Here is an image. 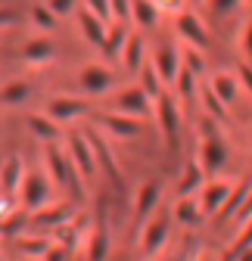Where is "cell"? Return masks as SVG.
<instances>
[{
    "instance_id": "cell-1",
    "label": "cell",
    "mask_w": 252,
    "mask_h": 261,
    "mask_svg": "<svg viewBox=\"0 0 252 261\" xmlns=\"http://www.w3.org/2000/svg\"><path fill=\"white\" fill-rule=\"evenodd\" d=\"M228 162V143L218 130V118L203 115V127H199V165L206 168V174L218 171Z\"/></svg>"
},
{
    "instance_id": "cell-2",
    "label": "cell",
    "mask_w": 252,
    "mask_h": 261,
    "mask_svg": "<svg viewBox=\"0 0 252 261\" xmlns=\"http://www.w3.org/2000/svg\"><path fill=\"white\" fill-rule=\"evenodd\" d=\"M44 162H47V174L56 187H78L84 184V177L75 171V165L69 162V152L66 146H56V143H47L44 146Z\"/></svg>"
},
{
    "instance_id": "cell-3",
    "label": "cell",
    "mask_w": 252,
    "mask_h": 261,
    "mask_svg": "<svg viewBox=\"0 0 252 261\" xmlns=\"http://www.w3.org/2000/svg\"><path fill=\"white\" fill-rule=\"evenodd\" d=\"M84 134H87V140H90V146H93V155H97V168H103V174L109 177V184H112L115 190H121L124 180H121L118 159H115V152H112V146H109V137H103L97 127H84Z\"/></svg>"
},
{
    "instance_id": "cell-4",
    "label": "cell",
    "mask_w": 252,
    "mask_h": 261,
    "mask_svg": "<svg viewBox=\"0 0 252 261\" xmlns=\"http://www.w3.org/2000/svg\"><path fill=\"white\" fill-rule=\"evenodd\" d=\"M50 193H53L50 174H44V171H25V180L19 187V199H22V205L28 212H41L50 202Z\"/></svg>"
},
{
    "instance_id": "cell-5",
    "label": "cell",
    "mask_w": 252,
    "mask_h": 261,
    "mask_svg": "<svg viewBox=\"0 0 252 261\" xmlns=\"http://www.w3.org/2000/svg\"><path fill=\"white\" fill-rule=\"evenodd\" d=\"M168 233H171V218L168 215H149L143 221V230H140V252L146 258H156L165 249Z\"/></svg>"
},
{
    "instance_id": "cell-6",
    "label": "cell",
    "mask_w": 252,
    "mask_h": 261,
    "mask_svg": "<svg viewBox=\"0 0 252 261\" xmlns=\"http://www.w3.org/2000/svg\"><path fill=\"white\" fill-rule=\"evenodd\" d=\"M156 121H159L162 134H165V143L168 146H178V137H181V103L174 100V93H162L156 100V109H153Z\"/></svg>"
},
{
    "instance_id": "cell-7",
    "label": "cell",
    "mask_w": 252,
    "mask_h": 261,
    "mask_svg": "<svg viewBox=\"0 0 252 261\" xmlns=\"http://www.w3.org/2000/svg\"><path fill=\"white\" fill-rule=\"evenodd\" d=\"M66 152H69V162L75 165V171L84 180L97 177V155H93V146H90L87 134H69L66 137Z\"/></svg>"
},
{
    "instance_id": "cell-8",
    "label": "cell",
    "mask_w": 252,
    "mask_h": 261,
    "mask_svg": "<svg viewBox=\"0 0 252 261\" xmlns=\"http://www.w3.org/2000/svg\"><path fill=\"white\" fill-rule=\"evenodd\" d=\"M112 106H115V112L131 115V118H146V115H153V109H156V103L146 96V90H143L140 84L118 90V93L112 96Z\"/></svg>"
},
{
    "instance_id": "cell-9",
    "label": "cell",
    "mask_w": 252,
    "mask_h": 261,
    "mask_svg": "<svg viewBox=\"0 0 252 261\" xmlns=\"http://www.w3.org/2000/svg\"><path fill=\"white\" fill-rule=\"evenodd\" d=\"M78 87L87 96L109 93V87H112V69H109V65H103V62H87L84 69L78 72Z\"/></svg>"
},
{
    "instance_id": "cell-10",
    "label": "cell",
    "mask_w": 252,
    "mask_h": 261,
    "mask_svg": "<svg viewBox=\"0 0 252 261\" xmlns=\"http://www.w3.org/2000/svg\"><path fill=\"white\" fill-rule=\"evenodd\" d=\"M174 31H178V38L187 44V47H209V31H206V25H203V19L196 16V13H190V10H184V13H178V19H174Z\"/></svg>"
},
{
    "instance_id": "cell-11",
    "label": "cell",
    "mask_w": 252,
    "mask_h": 261,
    "mask_svg": "<svg viewBox=\"0 0 252 261\" xmlns=\"http://www.w3.org/2000/svg\"><path fill=\"white\" fill-rule=\"evenodd\" d=\"M153 65H156V72L162 75V81H165V87H171L174 84V78H178V72H181V50L174 47V44H162V47H156L153 50Z\"/></svg>"
},
{
    "instance_id": "cell-12",
    "label": "cell",
    "mask_w": 252,
    "mask_h": 261,
    "mask_svg": "<svg viewBox=\"0 0 252 261\" xmlns=\"http://www.w3.org/2000/svg\"><path fill=\"white\" fill-rule=\"evenodd\" d=\"M231 190H234V184H231V180H221V177L206 180V184H203V190H199L203 212H206V215H218V212L224 208V202H228Z\"/></svg>"
},
{
    "instance_id": "cell-13",
    "label": "cell",
    "mask_w": 252,
    "mask_h": 261,
    "mask_svg": "<svg viewBox=\"0 0 252 261\" xmlns=\"http://www.w3.org/2000/svg\"><path fill=\"white\" fill-rule=\"evenodd\" d=\"M90 106L87 100H78V96H53V100L47 103V115L59 124H66V121H75L81 115H87Z\"/></svg>"
},
{
    "instance_id": "cell-14",
    "label": "cell",
    "mask_w": 252,
    "mask_h": 261,
    "mask_svg": "<svg viewBox=\"0 0 252 261\" xmlns=\"http://www.w3.org/2000/svg\"><path fill=\"white\" fill-rule=\"evenodd\" d=\"M159 202H162V184L159 180L140 184V190L134 193V218L137 221H146L156 212V205H159Z\"/></svg>"
},
{
    "instance_id": "cell-15",
    "label": "cell",
    "mask_w": 252,
    "mask_h": 261,
    "mask_svg": "<svg viewBox=\"0 0 252 261\" xmlns=\"http://www.w3.org/2000/svg\"><path fill=\"white\" fill-rule=\"evenodd\" d=\"M78 28H81V35H84L87 44H93V47L103 50L106 35H109V22H103L100 16H93L87 7H81V10H78Z\"/></svg>"
},
{
    "instance_id": "cell-16",
    "label": "cell",
    "mask_w": 252,
    "mask_h": 261,
    "mask_svg": "<svg viewBox=\"0 0 252 261\" xmlns=\"http://www.w3.org/2000/svg\"><path fill=\"white\" fill-rule=\"evenodd\" d=\"M100 127L106 130V134H112V137L128 140V137H134L140 130V118L121 115V112H106V115H100Z\"/></svg>"
},
{
    "instance_id": "cell-17",
    "label": "cell",
    "mask_w": 252,
    "mask_h": 261,
    "mask_svg": "<svg viewBox=\"0 0 252 261\" xmlns=\"http://www.w3.org/2000/svg\"><path fill=\"white\" fill-rule=\"evenodd\" d=\"M209 90H212L224 106H231L237 96H240V78L231 75V72H212V75H209Z\"/></svg>"
},
{
    "instance_id": "cell-18",
    "label": "cell",
    "mask_w": 252,
    "mask_h": 261,
    "mask_svg": "<svg viewBox=\"0 0 252 261\" xmlns=\"http://www.w3.org/2000/svg\"><path fill=\"white\" fill-rule=\"evenodd\" d=\"M171 215H174L181 224H187V227L199 224V221L206 218L203 202H199V193H193V196H178V199H174V208H171Z\"/></svg>"
},
{
    "instance_id": "cell-19",
    "label": "cell",
    "mask_w": 252,
    "mask_h": 261,
    "mask_svg": "<svg viewBox=\"0 0 252 261\" xmlns=\"http://www.w3.org/2000/svg\"><path fill=\"white\" fill-rule=\"evenodd\" d=\"M118 62H121L128 72H140V65L146 62V44H143L140 35H128V41H124V47H121Z\"/></svg>"
},
{
    "instance_id": "cell-20",
    "label": "cell",
    "mask_w": 252,
    "mask_h": 261,
    "mask_svg": "<svg viewBox=\"0 0 252 261\" xmlns=\"http://www.w3.org/2000/svg\"><path fill=\"white\" fill-rule=\"evenodd\" d=\"M28 127H31V134H35L38 140H44V143H56L62 137L59 121H53L47 112H31L28 115Z\"/></svg>"
},
{
    "instance_id": "cell-21",
    "label": "cell",
    "mask_w": 252,
    "mask_h": 261,
    "mask_svg": "<svg viewBox=\"0 0 252 261\" xmlns=\"http://www.w3.org/2000/svg\"><path fill=\"white\" fill-rule=\"evenodd\" d=\"M22 56H25V62L31 65V69H41V65H47V62L56 59V50H53L50 41L35 38V41H28V44L22 47Z\"/></svg>"
},
{
    "instance_id": "cell-22",
    "label": "cell",
    "mask_w": 252,
    "mask_h": 261,
    "mask_svg": "<svg viewBox=\"0 0 252 261\" xmlns=\"http://www.w3.org/2000/svg\"><path fill=\"white\" fill-rule=\"evenodd\" d=\"M87 261H106L109 255V227L103 224H93V230L87 233Z\"/></svg>"
},
{
    "instance_id": "cell-23",
    "label": "cell",
    "mask_w": 252,
    "mask_h": 261,
    "mask_svg": "<svg viewBox=\"0 0 252 261\" xmlns=\"http://www.w3.org/2000/svg\"><path fill=\"white\" fill-rule=\"evenodd\" d=\"M203 184H206V168L199 165V162H187L184 174L178 180V196H193V193L203 190Z\"/></svg>"
},
{
    "instance_id": "cell-24",
    "label": "cell",
    "mask_w": 252,
    "mask_h": 261,
    "mask_svg": "<svg viewBox=\"0 0 252 261\" xmlns=\"http://www.w3.org/2000/svg\"><path fill=\"white\" fill-rule=\"evenodd\" d=\"M25 180V168H22V155H10L4 165H0V187L7 193H19Z\"/></svg>"
},
{
    "instance_id": "cell-25",
    "label": "cell",
    "mask_w": 252,
    "mask_h": 261,
    "mask_svg": "<svg viewBox=\"0 0 252 261\" xmlns=\"http://www.w3.org/2000/svg\"><path fill=\"white\" fill-rule=\"evenodd\" d=\"M162 10L153 4V0H131V22L137 28H156L159 25Z\"/></svg>"
},
{
    "instance_id": "cell-26",
    "label": "cell",
    "mask_w": 252,
    "mask_h": 261,
    "mask_svg": "<svg viewBox=\"0 0 252 261\" xmlns=\"http://www.w3.org/2000/svg\"><path fill=\"white\" fill-rule=\"evenodd\" d=\"M137 75H140V87L146 90V96H149L153 103H156V100H159V96H162V93L168 90V87H165V81H162V75L156 72L153 59H146V62L140 65V72H137Z\"/></svg>"
},
{
    "instance_id": "cell-27",
    "label": "cell",
    "mask_w": 252,
    "mask_h": 261,
    "mask_svg": "<svg viewBox=\"0 0 252 261\" xmlns=\"http://www.w3.org/2000/svg\"><path fill=\"white\" fill-rule=\"evenodd\" d=\"M174 100L181 103V106H187L193 100V93H196V75L187 69V65H181V72H178V78H174Z\"/></svg>"
},
{
    "instance_id": "cell-28",
    "label": "cell",
    "mask_w": 252,
    "mask_h": 261,
    "mask_svg": "<svg viewBox=\"0 0 252 261\" xmlns=\"http://www.w3.org/2000/svg\"><path fill=\"white\" fill-rule=\"evenodd\" d=\"M128 22H112L109 25V35H106V44H103V53L109 56V59H118L121 56V47H124V41H128Z\"/></svg>"
},
{
    "instance_id": "cell-29",
    "label": "cell",
    "mask_w": 252,
    "mask_h": 261,
    "mask_svg": "<svg viewBox=\"0 0 252 261\" xmlns=\"http://www.w3.org/2000/svg\"><path fill=\"white\" fill-rule=\"evenodd\" d=\"M31 221L41 224V227H59L69 221V208L66 205H53V208H41V212H31Z\"/></svg>"
},
{
    "instance_id": "cell-30",
    "label": "cell",
    "mask_w": 252,
    "mask_h": 261,
    "mask_svg": "<svg viewBox=\"0 0 252 261\" xmlns=\"http://www.w3.org/2000/svg\"><path fill=\"white\" fill-rule=\"evenodd\" d=\"M28 19L35 22L41 31H53V28H56V13L47 7V0H44V4H31V10H28Z\"/></svg>"
},
{
    "instance_id": "cell-31",
    "label": "cell",
    "mask_w": 252,
    "mask_h": 261,
    "mask_svg": "<svg viewBox=\"0 0 252 261\" xmlns=\"http://www.w3.org/2000/svg\"><path fill=\"white\" fill-rule=\"evenodd\" d=\"M28 96H31V84H25V81H13V84H7L4 90H0V103L16 106V103H25Z\"/></svg>"
},
{
    "instance_id": "cell-32",
    "label": "cell",
    "mask_w": 252,
    "mask_h": 261,
    "mask_svg": "<svg viewBox=\"0 0 252 261\" xmlns=\"http://www.w3.org/2000/svg\"><path fill=\"white\" fill-rule=\"evenodd\" d=\"M249 190H252V180H240V184H234V190H231V196H228L224 208L218 212V215H237L240 205H243V199L249 196Z\"/></svg>"
},
{
    "instance_id": "cell-33",
    "label": "cell",
    "mask_w": 252,
    "mask_h": 261,
    "mask_svg": "<svg viewBox=\"0 0 252 261\" xmlns=\"http://www.w3.org/2000/svg\"><path fill=\"white\" fill-rule=\"evenodd\" d=\"M50 243L53 240H47V237H19V249L28 258H44V252L50 249Z\"/></svg>"
},
{
    "instance_id": "cell-34",
    "label": "cell",
    "mask_w": 252,
    "mask_h": 261,
    "mask_svg": "<svg viewBox=\"0 0 252 261\" xmlns=\"http://www.w3.org/2000/svg\"><path fill=\"white\" fill-rule=\"evenodd\" d=\"M181 62H184L193 75H203V72H206V59H203V50H199V47H187V50H181Z\"/></svg>"
},
{
    "instance_id": "cell-35",
    "label": "cell",
    "mask_w": 252,
    "mask_h": 261,
    "mask_svg": "<svg viewBox=\"0 0 252 261\" xmlns=\"http://www.w3.org/2000/svg\"><path fill=\"white\" fill-rule=\"evenodd\" d=\"M199 93H203V100H206V109H209V115H212V118H218V121H224V115H228V106H224V103H221V100H218V96L209 90V84H206Z\"/></svg>"
},
{
    "instance_id": "cell-36",
    "label": "cell",
    "mask_w": 252,
    "mask_h": 261,
    "mask_svg": "<svg viewBox=\"0 0 252 261\" xmlns=\"http://www.w3.org/2000/svg\"><path fill=\"white\" fill-rule=\"evenodd\" d=\"M84 7L93 16H100L103 22H112V4H109V0H84Z\"/></svg>"
},
{
    "instance_id": "cell-37",
    "label": "cell",
    "mask_w": 252,
    "mask_h": 261,
    "mask_svg": "<svg viewBox=\"0 0 252 261\" xmlns=\"http://www.w3.org/2000/svg\"><path fill=\"white\" fill-rule=\"evenodd\" d=\"M109 4H112V22L131 25V0H109Z\"/></svg>"
},
{
    "instance_id": "cell-38",
    "label": "cell",
    "mask_w": 252,
    "mask_h": 261,
    "mask_svg": "<svg viewBox=\"0 0 252 261\" xmlns=\"http://www.w3.org/2000/svg\"><path fill=\"white\" fill-rule=\"evenodd\" d=\"M237 4H240V0H206V10L215 13V16H224V13L237 10Z\"/></svg>"
},
{
    "instance_id": "cell-39",
    "label": "cell",
    "mask_w": 252,
    "mask_h": 261,
    "mask_svg": "<svg viewBox=\"0 0 252 261\" xmlns=\"http://www.w3.org/2000/svg\"><path fill=\"white\" fill-rule=\"evenodd\" d=\"M240 50H243L246 59H252V16L246 19V25H243V31H240Z\"/></svg>"
},
{
    "instance_id": "cell-40",
    "label": "cell",
    "mask_w": 252,
    "mask_h": 261,
    "mask_svg": "<svg viewBox=\"0 0 252 261\" xmlns=\"http://www.w3.org/2000/svg\"><path fill=\"white\" fill-rule=\"evenodd\" d=\"M69 255H72V252H69L66 246L53 240V243H50V249L44 252V261H69Z\"/></svg>"
},
{
    "instance_id": "cell-41",
    "label": "cell",
    "mask_w": 252,
    "mask_h": 261,
    "mask_svg": "<svg viewBox=\"0 0 252 261\" xmlns=\"http://www.w3.org/2000/svg\"><path fill=\"white\" fill-rule=\"evenodd\" d=\"M237 78H240V87H246L249 96H252V65L249 62H240L237 65Z\"/></svg>"
},
{
    "instance_id": "cell-42",
    "label": "cell",
    "mask_w": 252,
    "mask_h": 261,
    "mask_svg": "<svg viewBox=\"0 0 252 261\" xmlns=\"http://www.w3.org/2000/svg\"><path fill=\"white\" fill-rule=\"evenodd\" d=\"M246 246H252V221L240 224V237H237V246H234V252H240V249H246Z\"/></svg>"
},
{
    "instance_id": "cell-43",
    "label": "cell",
    "mask_w": 252,
    "mask_h": 261,
    "mask_svg": "<svg viewBox=\"0 0 252 261\" xmlns=\"http://www.w3.org/2000/svg\"><path fill=\"white\" fill-rule=\"evenodd\" d=\"M156 7H159L162 13H168V16H178V13H184V0H153Z\"/></svg>"
},
{
    "instance_id": "cell-44",
    "label": "cell",
    "mask_w": 252,
    "mask_h": 261,
    "mask_svg": "<svg viewBox=\"0 0 252 261\" xmlns=\"http://www.w3.org/2000/svg\"><path fill=\"white\" fill-rule=\"evenodd\" d=\"M234 218H237V224H246V221H252V190H249V196L243 199V205H240V212H237Z\"/></svg>"
},
{
    "instance_id": "cell-45",
    "label": "cell",
    "mask_w": 252,
    "mask_h": 261,
    "mask_svg": "<svg viewBox=\"0 0 252 261\" xmlns=\"http://www.w3.org/2000/svg\"><path fill=\"white\" fill-rule=\"evenodd\" d=\"M47 7L56 13V16H66V13H72V7H75V0H47Z\"/></svg>"
},
{
    "instance_id": "cell-46",
    "label": "cell",
    "mask_w": 252,
    "mask_h": 261,
    "mask_svg": "<svg viewBox=\"0 0 252 261\" xmlns=\"http://www.w3.org/2000/svg\"><path fill=\"white\" fill-rule=\"evenodd\" d=\"M7 25H16V16L10 10H0V28H7Z\"/></svg>"
},
{
    "instance_id": "cell-47",
    "label": "cell",
    "mask_w": 252,
    "mask_h": 261,
    "mask_svg": "<svg viewBox=\"0 0 252 261\" xmlns=\"http://www.w3.org/2000/svg\"><path fill=\"white\" fill-rule=\"evenodd\" d=\"M234 261H252V246H246V249L234 252Z\"/></svg>"
},
{
    "instance_id": "cell-48",
    "label": "cell",
    "mask_w": 252,
    "mask_h": 261,
    "mask_svg": "<svg viewBox=\"0 0 252 261\" xmlns=\"http://www.w3.org/2000/svg\"><path fill=\"white\" fill-rule=\"evenodd\" d=\"M10 215H13V212H10V205L4 202V196H0V221H7Z\"/></svg>"
},
{
    "instance_id": "cell-49",
    "label": "cell",
    "mask_w": 252,
    "mask_h": 261,
    "mask_svg": "<svg viewBox=\"0 0 252 261\" xmlns=\"http://www.w3.org/2000/svg\"><path fill=\"white\" fill-rule=\"evenodd\" d=\"M28 261H41V258H28Z\"/></svg>"
},
{
    "instance_id": "cell-50",
    "label": "cell",
    "mask_w": 252,
    "mask_h": 261,
    "mask_svg": "<svg viewBox=\"0 0 252 261\" xmlns=\"http://www.w3.org/2000/svg\"><path fill=\"white\" fill-rule=\"evenodd\" d=\"M0 261H4V252H0Z\"/></svg>"
}]
</instances>
